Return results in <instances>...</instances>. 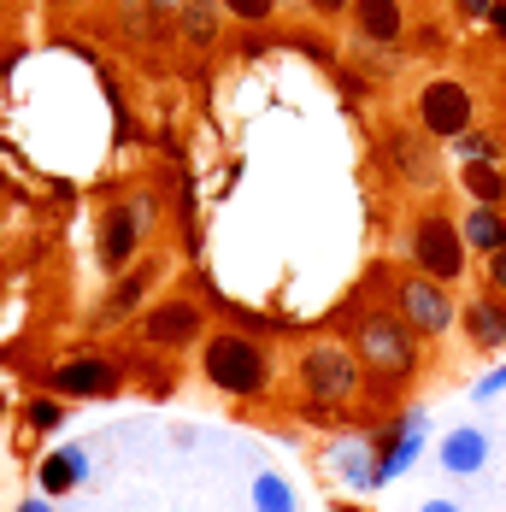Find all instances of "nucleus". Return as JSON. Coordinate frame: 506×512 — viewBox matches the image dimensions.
I'll list each match as a JSON object with an SVG mask.
<instances>
[{
  "mask_svg": "<svg viewBox=\"0 0 506 512\" xmlns=\"http://www.w3.org/2000/svg\"><path fill=\"white\" fill-rule=\"evenodd\" d=\"M471 89L459 83V77H436V83H424V95H418V118H424V130L436 136V142H454L471 130Z\"/></svg>",
  "mask_w": 506,
  "mask_h": 512,
  "instance_id": "obj_6",
  "label": "nucleus"
},
{
  "mask_svg": "<svg viewBox=\"0 0 506 512\" xmlns=\"http://www.w3.org/2000/svg\"><path fill=\"white\" fill-rule=\"evenodd\" d=\"M442 465H448L454 477H477V471L489 465V436H483V430H471V424H459L454 436L442 442Z\"/></svg>",
  "mask_w": 506,
  "mask_h": 512,
  "instance_id": "obj_11",
  "label": "nucleus"
},
{
  "mask_svg": "<svg viewBox=\"0 0 506 512\" xmlns=\"http://www.w3.org/2000/svg\"><path fill=\"white\" fill-rule=\"evenodd\" d=\"M489 283L506 295V248H495V254H489Z\"/></svg>",
  "mask_w": 506,
  "mask_h": 512,
  "instance_id": "obj_24",
  "label": "nucleus"
},
{
  "mask_svg": "<svg viewBox=\"0 0 506 512\" xmlns=\"http://www.w3.org/2000/svg\"><path fill=\"white\" fill-rule=\"evenodd\" d=\"M253 507L259 512H295V489L283 471H259L253 477Z\"/></svg>",
  "mask_w": 506,
  "mask_h": 512,
  "instance_id": "obj_16",
  "label": "nucleus"
},
{
  "mask_svg": "<svg viewBox=\"0 0 506 512\" xmlns=\"http://www.w3.org/2000/svg\"><path fill=\"white\" fill-rule=\"evenodd\" d=\"M389 159H395V171H406V177H430V148L418 136H406V130L389 136Z\"/></svg>",
  "mask_w": 506,
  "mask_h": 512,
  "instance_id": "obj_17",
  "label": "nucleus"
},
{
  "mask_svg": "<svg viewBox=\"0 0 506 512\" xmlns=\"http://www.w3.org/2000/svg\"><path fill=\"white\" fill-rule=\"evenodd\" d=\"M489 18H495V30H501V36H506V0H501V6H495V12H489Z\"/></svg>",
  "mask_w": 506,
  "mask_h": 512,
  "instance_id": "obj_28",
  "label": "nucleus"
},
{
  "mask_svg": "<svg viewBox=\"0 0 506 512\" xmlns=\"http://www.w3.org/2000/svg\"><path fill=\"white\" fill-rule=\"evenodd\" d=\"M395 312H401L418 336H442L454 324V301H448V289L430 271H406L401 283H395Z\"/></svg>",
  "mask_w": 506,
  "mask_h": 512,
  "instance_id": "obj_5",
  "label": "nucleus"
},
{
  "mask_svg": "<svg viewBox=\"0 0 506 512\" xmlns=\"http://www.w3.org/2000/svg\"><path fill=\"white\" fill-rule=\"evenodd\" d=\"M359 365H371L377 377H412L418 365V330L401 312H365L359 318Z\"/></svg>",
  "mask_w": 506,
  "mask_h": 512,
  "instance_id": "obj_2",
  "label": "nucleus"
},
{
  "mask_svg": "<svg viewBox=\"0 0 506 512\" xmlns=\"http://www.w3.org/2000/svg\"><path fill=\"white\" fill-rule=\"evenodd\" d=\"M465 330H471V342H477V348H501V342H506V307H501V301H471Z\"/></svg>",
  "mask_w": 506,
  "mask_h": 512,
  "instance_id": "obj_15",
  "label": "nucleus"
},
{
  "mask_svg": "<svg viewBox=\"0 0 506 512\" xmlns=\"http://www.w3.org/2000/svg\"><path fill=\"white\" fill-rule=\"evenodd\" d=\"M0 412H6V401H0Z\"/></svg>",
  "mask_w": 506,
  "mask_h": 512,
  "instance_id": "obj_33",
  "label": "nucleus"
},
{
  "mask_svg": "<svg viewBox=\"0 0 506 512\" xmlns=\"http://www.w3.org/2000/svg\"><path fill=\"white\" fill-rule=\"evenodd\" d=\"M142 230H148V195L124 206H106L101 218V265L106 271H124L130 259L142 254Z\"/></svg>",
  "mask_w": 506,
  "mask_h": 512,
  "instance_id": "obj_7",
  "label": "nucleus"
},
{
  "mask_svg": "<svg viewBox=\"0 0 506 512\" xmlns=\"http://www.w3.org/2000/svg\"><path fill=\"white\" fill-rule=\"evenodd\" d=\"M59 424H65L59 401H30V430H59Z\"/></svg>",
  "mask_w": 506,
  "mask_h": 512,
  "instance_id": "obj_23",
  "label": "nucleus"
},
{
  "mask_svg": "<svg viewBox=\"0 0 506 512\" xmlns=\"http://www.w3.org/2000/svg\"><path fill=\"white\" fill-rule=\"evenodd\" d=\"M53 6H71V0H53Z\"/></svg>",
  "mask_w": 506,
  "mask_h": 512,
  "instance_id": "obj_32",
  "label": "nucleus"
},
{
  "mask_svg": "<svg viewBox=\"0 0 506 512\" xmlns=\"http://www.w3.org/2000/svg\"><path fill=\"white\" fill-rule=\"evenodd\" d=\"M83 477H89V454H83V448H59V454L42 460V489H48V495H71Z\"/></svg>",
  "mask_w": 506,
  "mask_h": 512,
  "instance_id": "obj_12",
  "label": "nucleus"
},
{
  "mask_svg": "<svg viewBox=\"0 0 506 512\" xmlns=\"http://www.w3.org/2000/svg\"><path fill=\"white\" fill-rule=\"evenodd\" d=\"M459 230H465V242H471V248H489V254L501 248V212H495V206H477Z\"/></svg>",
  "mask_w": 506,
  "mask_h": 512,
  "instance_id": "obj_19",
  "label": "nucleus"
},
{
  "mask_svg": "<svg viewBox=\"0 0 506 512\" xmlns=\"http://www.w3.org/2000/svg\"><path fill=\"white\" fill-rule=\"evenodd\" d=\"M142 289H148V277H124L118 289H112V301H106V318H118V312H130L142 301Z\"/></svg>",
  "mask_w": 506,
  "mask_h": 512,
  "instance_id": "obj_20",
  "label": "nucleus"
},
{
  "mask_svg": "<svg viewBox=\"0 0 506 512\" xmlns=\"http://www.w3.org/2000/svg\"><path fill=\"white\" fill-rule=\"evenodd\" d=\"M501 248H506V218H501Z\"/></svg>",
  "mask_w": 506,
  "mask_h": 512,
  "instance_id": "obj_31",
  "label": "nucleus"
},
{
  "mask_svg": "<svg viewBox=\"0 0 506 512\" xmlns=\"http://www.w3.org/2000/svg\"><path fill=\"white\" fill-rule=\"evenodd\" d=\"M295 377H301V395L312 407H342L359 389V354L336 348V342H312L295 365Z\"/></svg>",
  "mask_w": 506,
  "mask_h": 512,
  "instance_id": "obj_3",
  "label": "nucleus"
},
{
  "mask_svg": "<svg viewBox=\"0 0 506 512\" xmlns=\"http://www.w3.org/2000/svg\"><path fill=\"white\" fill-rule=\"evenodd\" d=\"M306 6H312V12H318V18H336V12H348V6H354V0H306Z\"/></svg>",
  "mask_w": 506,
  "mask_h": 512,
  "instance_id": "obj_26",
  "label": "nucleus"
},
{
  "mask_svg": "<svg viewBox=\"0 0 506 512\" xmlns=\"http://www.w3.org/2000/svg\"><path fill=\"white\" fill-rule=\"evenodd\" d=\"M218 12H224V0H189L183 6V30H189V42H212L218 36Z\"/></svg>",
  "mask_w": 506,
  "mask_h": 512,
  "instance_id": "obj_18",
  "label": "nucleus"
},
{
  "mask_svg": "<svg viewBox=\"0 0 506 512\" xmlns=\"http://www.w3.org/2000/svg\"><path fill=\"white\" fill-rule=\"evenodd\" d=\"M454 148H459L465 159H501V142H495V136H477V130L454 136Z\"/></svg>",
  "mask_w": 506,
  "mask_h": 512,
  "instance_id": "obj_21",
  "label": "nucleus"
},
{
  "mask_svg": "<svg viewBox=\"0 0 506 512\" xmlns=\"http://www.w3.org/2000/svg\"><path fill=\"white\" fill-rule=\"evenodd\" d=\"M48 389L65 395V401H106L118 389V371L106 359H65V365L48 371Z\"/></svg>",
  "mask_w": 506,
  "mask_h": 512,
  "instance_id": "obj_9",
  "label": "nucleus"
},
{
  "mask_svg": "<svg viewBox=\"0 0 506 512\" xmlns=\"http://www.w3.org/2000/svg\"><path fill=\"white\" fill-rule=\"evenodd\" d=\"M354 18H359V36L377 42V48H395V42L406 36L401 0H354Z\"/></svg>",
  "mask_w": 506,
  "mask_h": 512,
  "instance_id": "obj_10",
  "label": "nucleus"
},
{
  "mask_svg": "<svg viewBox=\"0 0 506 512\" xmlns=\"http://www.w3.org/2000/svg\"><path fill=\"white\" fill-rule=\"evenodd\" d=\"M153 12H183V6H189V0H148Z\"/></svg>",
  "mask_w": 506,
  "mask_h": 512,
  "instance_id": "obj_27",
  "label": "nucleus"
},
{
  "mask_svg": "<svg viewBox=\"0 0 506 512\" xmlns=\"http://www.w3.org/2000/svg\"><path fill=\"white\" fill-rule=\"evenodd\" d=\"M459 12H465V18H489V12H495V6H501V0H454Z\"/></svg>",
  "mask_w": 506,
  "mask_h": 512,
  "instance_id": "obj_25",
  "label": "nucleus"
},
{
  "mask_svg": "<svg viewBox=\"0 0 506 512\" xmlns=\"http://www.w3.org/2000/svg\"><path fill=\"white\" fill-rule=\"evenodd\" d=\"M465 189L477 206H501L506 201V165L501 159H471L465 165Z\"/></svg>",
  "mask_w": 506,
  "mask_h": 512,
  "instance_id": "obj_14",
  "label": "nucleus"
},
{
  "mask_svg": "<svg viewBox=\"0 0 506 512\" xmlns=\"http://www.w3.org/2000/svg\"><path fill=\"white\" fill-rule=\"evenodd\" d=\"M201 330H206V312L201 301H189V295H177V301H159V307L142 318V336H148L153 348H189V342H201Z\"/></svg>",
  "mask_w": 506,
  "mask_h": 512,
  "instance_id": "obj_8",
  "label": "nucleus"
},
{
  "mask_svg": "<svg viewBox=\"0 0 506 512\" xmlns=\"http://www.w3.org/2000/svg\"><path fill=\"white\" fill-rule=\"evenodd\" d=\"M18 512H53V507H48V501H24Z\"/></svg>",
  "mask_w": 506,
  "mask_h": 512,
  "instance_id": "obj_29",
  "label": "nucleus"
},
{
  "mask_svg": "<svg viewBox=\"0 0 506 512\" xmlns=\"http://www.w3.org/2000/svg\"><path fill=\"white\" fill-rule=\"evenodd\" d=\"M330 465H336V477H342L348 489H377V454H371L365 442H354V436L330 454Z\"/></svg>",
  "mask_w": 506,
  "mask_h": 512,
  "instance_id": "obj_13",
  "label": "nucleus"
},
{
  "mask_svg": "<svg viewBox=\"0 0 506 512\" xmlns=\"http://www.w3.org/2000/svg\"><path fill=\"white\" fill-rule=\"evenodd\" d=\"M224 12L242 18V24H265V18L277 12V0H224Z\"/></svg>",
  "mask_w": 506,
  "mask_h": 512,
  "instance_id": "obj_22",
  "label": "nucleus"
},
{
  "mask_svg": "<svg viewBox=\"0 0 506 512\" xmlns=\"http://www.w3.org/2000/svg\"><path fill=\"white\" fill-rule=\"evenodd\" d=\"M424 512H459V507H448V501H430V507H424Z\"/></svg>",
  "mask_w": 506,
  "mask_h": 512,
  "instance_id": "obj_30",
  "label": "nucleus"
},
{
  "mask_svg": "<svg viewBox=\"0 0 506 512\" xmlns=\"http://www.w3.org/2000/svg\"><path fill=\"white\" fill-rule=\"evenodd\" d=\"M201 377L230 395V401H259L271 389V354L253 342V336H236V330H212L201 342Z\"/></svg>",
  "mask_w": 506,
  "mask_h": 512,
  "instance_id": "obj_1",
  "label": "nucleus"
},
{
  "mask_svg": "<svg viewBox=\"0 0 506 512\" xmlns=\"http://www.w3.org/2000/svg\"><path fill=\"white\" fill-rule=\"evenodd\" d=\"M412 259L436 283H459V271H465V230H459L454 218H442V212L418 218L412 224Z\"/></svg>",
  "mask_w": 506,
  "mask_h": 512,
  "instance_id": "obj_4",
  "label": "nucleus"
}]
</instances>
